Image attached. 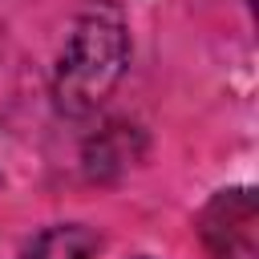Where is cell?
Instances as JSON below:
<instances>
[{"label": "cell", "instance_id": "cell-2", "mask_svg": "<svg viewBox=\"0 0 259 259\" xmlns=\"http://www.w3.org/2000/svg\"><path fill=\"white\" fill-rule=\"evenodd\" d=\"M97 247H101L97 231H89L81 223H61V227L40 231L24 247V259H89Z\"/></svg>", "mask_w": 259, "mask_h": 259}, {"label": "cell", "instance_id": "cell-1", "mask_svg": "<svg viewBox=\"0 0 259 259\" xmlns=\"http://www.w3.org/2000/svg\"><path fill=\"white\" fill-rule=\"evenodd\" d=\"M125 61H130V36L117 4L109 0L89 4L77 16L57 65V81H53L57 105L73 117L97 109L109 97V89L121 81Z\"/></svg>", "mask_w": 259, "mask_h": 259}, {"label": "cell", "instance_id": "cell-3", "mask_svg": "<svg viewBox=\"0 0 259 259\" xmlns=\"http://www.w3.org/2000/svg\"><path fill=\"white\" fill-rule=\"evenodd\" d=\"M138 259H146V255H138Z\"/></svg>", "mask_w": 259, "mask_h": 259}]
</instances>
